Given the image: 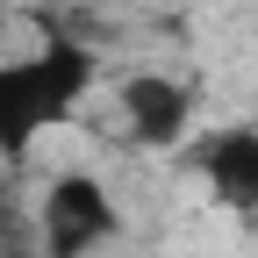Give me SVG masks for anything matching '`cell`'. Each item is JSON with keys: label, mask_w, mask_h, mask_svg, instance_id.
<instances>
[{"label": "cell", "mask_w": 258, "mask_h": 258, "mask_svg": "<svg viewBox=\"0 0 258 258\" xmlns=\"http://www.w3.org/2000/svg\"><path fill=\"white\" fill-rule=\"evenodd\" d=\"M172 158H179V172H194V179L208 186L215 208H230V215H258V122L194 129Z\"/></svg>", "instance_id": "3"}, {"label": "cell", "mask_w": 258, "mask_h": 258, "mask_svg": "<svg viewBox=\"0 0 258 258\" xmlns=\"http://www.w3.org/2000/svg\"><path fill=\"white\" fill-rule=\"evenodd\" d=\"M0 258H36V222H29V208H15L8 194H0Z\"/></svg>", "instance_id": "5"}, {"label": "cell", "mask_w": 258, "mask_h": 258, "mask_svg": "<svg viewBox=\"0 0 258 258\" xmlns=\"http://www.w3.org/2000/svg\"><path fill=\"white\" fill-rule=\"evenodd\" d=\"M0 22H8V15H0Z\"/></svg>", "instance_id": "6"}, {"label": "cell", "mask_w": 258, "mask_h": 258, "mask_svg": "<svg viewBox=\"0 0 258 258\" xmlns=\"http://www.w3.org/2000/svg\"><path fill=\"white\" fill-rule=\"evenodd\" d=\"M29 222H36V258H93V251L122 230V208H115L108 179L57 172V179L36 194Z\"/></svg>", "instance_id": "2"}, {"label": "cell", "mask_w": 258, "mask_h": 258, "mask_svg": "<svg viewBox=\"0 0 258 258\" xmlns=\"http://www.w3.org/2000/svg\"><path fill=\"white\" fill-rule=\"evenodd\" d=\"M101 86V50L79 29L43 22L36 50L0 57V158H29L57 122L86 108V93Z\"/></svg>", "instance_id": "1"}, {"label": "cell", "mask_w": 258, "mask_h": 258, "mask_svg": "<svg viewBox=\"0 0 258 258\" xmlns=\"http://www.w3.org/2000/svg\"><path fill=\"white\" fill-rule=\"evenodd\" d=\"M115 108H122V137L137 151H179L194 137V86L172 79V72L115 79Z\"/></svg>", "instance_id": "4"}]
</instances>
